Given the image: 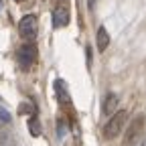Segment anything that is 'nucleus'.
I'll return each mask as SVG.
<instances>
[{"instance_id": "nucleus-1", "label": "nucleus", "mask_w": 146, "mask_h": 146, "mask_svg": "<svg viewBox=\"0 0 146 146\" xmlns=\"http://www.w3.org/2000/svg\"><path fill=\"white\" fill-rule=\"evenodd\" d=\"M126 120H128V112H126V110H118V112H116L112 118H110V122L104 126V136H106L108 140L116 138V136L122 132V128H124Z\"/></svg>"}, {"instance_id": "nucleus-2", "label": "nucleus", "mask_w": 146, "mask_h": 146, "mask_svg": "<svg viewBox=\"0 0 146 146\" xmlns=\"http://www.w3.org/2000/svg\"><path fill=\"white\" fill-rule=\"evenodd\" d=\"M18 33H21V36L27 39V41L36 39V33H39V21H36V16H33V14L23 16L21 23H18Z\"/></svg>"}, {"instance_id": "nucleus-3", "label": "nucleus", "mask_w": 146, "mask_h": 146, "mask_svg": "<svg viewBox=\"0 0 146 146\" xmlns=\"http://www.w3.org/2000/svg\"><path fill=\"white\" fill-rule=\"evenodd\" d=\"M16 59H18V65H21L25 71L33 67V63L36 61V47L27 43L23 47H18V53H16Z\"/></svg>"}, {"instance_id": "nucleus-4", "label": "nucleus", "mask_w": 146, "mask_h": 146, "mask_svg": "<svg viewBox=\"0 0 146 146\" xmlns=\"http://www.w3.org/2000/svg\"><path fill=\"white\" fill-rule=\"evenodd\" d=\"M69 25V8L65 2H59L53 10V27L59 29V27H65Z\"/></svg>"}, {"instance_id": "nucleus-5", "label": "nucleus", "mask_w": 146, "mask_h": 146, "mask_svg": "<svg viewBox=\"0 0 146 146\" xmlns=\"http://www.w3.org/2000/svg\"><path fill=\"white\" fill-rule=\"evenodd\" d=\"M142 130H144V118L138 116V118H134L132 126L128 128V132H126V144H128V146L134 144V142L138 140V136L142 134Z\"/></svg>"}, {"instance_id": "nucleus-6", "label": "nucleus", "mask_w": 146, "mask_h": 146, "mask_svg": "<svg viewBox=\"0 0 146 146\" xmlns=\"http://www.w3.org/2000/svg\"><path fill=\"white\" fill-rule=\"evenodd\" d=\"M118 96L116 94H108L106 96V100H104V106H102V110H104V114L106 116H114L116 114V108H118Z\"/></svg>"}, {"instance_id": "nucleus-7", "label": "nucleus", "mask_w": 146, "mask_h": 146, "mask_svg": "<svg viewBox=\"0 0 146 146\" xmlns=\"http://www.w3.org/2000/svg\"><path fill=\"white\" fill-rule=\"evenodd\" d=\"M96 41H98V49H100V53H104V51L108 49V45H110V35H108L106 27H100V29H98Z\"/></svg>"}, {"instance_id": "nucleus-8", "label": "nucleus", "mask_w": 146, "mask_h": 146, "mask_svg": "<svg viewBox=\"0 0 146 146\" xmlns=\"http://www.w3.org/2000/svg\"><path fill=\"white\" fill-rule=\"evenodd\" d=\"M55 91H57V98H59V102H61L63 106L69 104V91H67V85H65L63 79H57V81H55Z\"/></svg>"}, {"instance_id": "nucleus-9", "label": "nucleus", "mask_w": 146, "mask_h": 146, "mask_svg": "<svg viewBox=\"0 0 146 146\" xmlns=\"http://www.w3.org/2000/svg\"><path fill=\"white\" fill-rule=\"evenodd\" d=\"M29 130H31L33 136H41V124H39V120H36L35 116H33L31 122H29Z\"/></svg>"}, {"instance_id": "nucleus-10", "label": "nucleus", "mask_w": 146, "mask_h": 146, "mask_svg": "<svg viewBox=\"0 0 146 146\" xmlns=\"http://www.w3.org/2000/svg\"><path fill=\"white\" fill-rule=\"evenodd\" d=\"M0 146H16V144H14V138H12V134H8V132L0 134Z\"/></svg>"}, {"instance_id": "nucleus-11", "label": "nucleus", "mask_w": 146, "mask_h": 146, "mask_svg": "<svg viewBox=\"0 0 146 146\" xmlns=\"http://www.w3.org/2000/svg\"><path fill=\"white\" fill-rule=\"evenodd\" d=\"M2 124H10V114L0 106V126H2Z\"/></svg>"}, {"instance_id": "nucleus-12", "label": "nucleus", "mask_w": 146, "mask_h": 146, "mask_svg": "<svg viewBox=\"0 0 146 146\" xmlns=\"http://www.w3.org/2000/svg\"><path fill=\"white\" fill-rule=\"evenodd\" d=\"M59 136H61V138L65 136V122H63V120H59Z\"/></svg>"}, {"instance_id": "nucleus-13", "label": "nucleus", "mask_w": 146, "mask_h": 146, "mask_svg": "<svg viewBox=\"0 0 146 146\" xmlns=\"http://www.w3.org/2000/svg\"><path fill=\"white\" fill-rule=\"evenodd\" d=\"M87 6H89V10H94L96 8V0H87Z\"/></svg>"}, {"instance_id": "nucleus-14", "label": "nucleus", "mask_w": 146, "mask_h": 146, "mask_svg": "<svg viewBox=\"0 0 146 146\" xmlns=\"http://www.w3.org/2000/svg\"><path fill=\"white\" fill-rule=\"evenodd\" d=\"M136 146H146V138H142L140 142H136Z\"/></svg>"}, {"instance_id": "nucleus-15", "label": "nucleus", "mask_w": 146, "mask_h": 146, "mask_svg": "<svg viewBox=\"0 0 146 146\" xmlns=\"http://www.w3.org/2000/svg\"><path fill=\"white\" fill-rule=\"evenodd\" d=\"M0 10H2V0H0Z\"/></svg>"}, {"instance_id": "nucleus-16", "label": "nucleus", "mask_w": 146, "mask_h": 146, "mask_svg": "<svg viewBox=\"0 0 146 146\" xmlns=\"http://www.w3.org/2000/svg\"><path fill=\"white\" fill-rule=\"evenodd\" d=\"M16 2H23V0H16Z\"/></svg>"}]
</instances>
